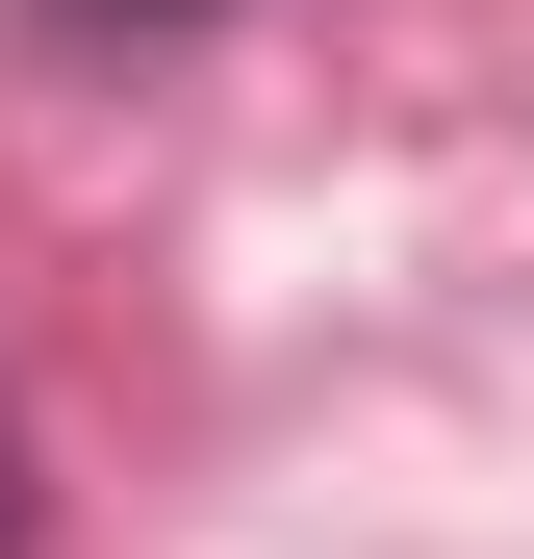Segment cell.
<instances>
[{"mask_svg": "<svg viewBox=\"0 0 534 559\" xmlns=\"http://www.w3.org/2000/svg\"><path fill=\"white\" fill-rule=\"evenodd\" d=\"M0 559H51V457H26V407H0Z\"/></svg>", "mask_w": 534, "mask_h": 559, "instance_id": "1", "label": "cell"}]
</instances>
